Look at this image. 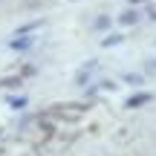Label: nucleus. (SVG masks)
<instances>
[{"mask_svg": "<svg viewBox=\"0 0 156 156\" xmlns=\"http://www.w3.org/2000/svg\"><path fill=\"white\" fill-rule=\"evenodd\" d=\"M145 101H151V95H136V98L127 101V107H136V104H145Z\"/></svg>", "mask_w": 156, "mask_h": 156, "instance_id": "nucleus-1", "label": "nucleus"}]
</instances>
